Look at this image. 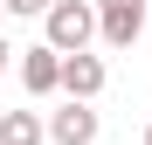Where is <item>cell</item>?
I'll return each mask as SVG.
<instances>
[{
  "mask_svg": "<svg viewBox=\"0 0 152 145\" xmlns=\"http://www.w3.org/2000/svg\"><path fill=\"white\" fill-rule=\"evenodd\" d=\"M90 35H97L90 0H48V14H42V42L56 48V55H76V48H90Z\"/></svg>",
  "mask_w": 152,
  "mask_h": 145,
  "instance_id": "cell-1",
  "label": "cell"
},
{
  "mask_svg": "<svg viewBox=\"0 0 152 145\" xmlns=\"http://www.w3.org/2000/svg\"><path fill=\"white\" fill-rule=\"evenodd\" d=\"M145 7H152V0H90L97 35H104L111 48H132V42L145 35Z\"/></svg>",
  "mask_w": 152,
  "mask_h": 145,
  "instance_id": "cell-2",
  "label": "cell"
},
{
  "mask_svg": "<svg viewBox=\"0 0 152 145\" xmlns=\"http://www.w3.org/2000/svg\"><path fill=\"white\" fill-rule=\"evenodd\" d=\"M56 90H62V97H76V104H97V90H104V55H90V48L62 55V69H56Z\"/></svg>",
  "mask_w": 152,
  "mask_h": 145,
  "instance_id": "cell-3",
  "label": "cell"
},
{
  "mask_svg": "<svg viewBox=\"0 0 152 145\" xmlns=\"http://www.w3.org/2000/svg\"><path fill=\"white\" fill-rule=\"evenodd\" d=\"M42 138H56V145H97V111L69 97L62 111H48V117H42Z\"/></svg>",
  "mask_w": 152,
  "mask_h": 145,
  "instance_id": "cell-4",
  "label": "cell"
},
{
  "mask_svg": "<svg viewBox=\"0 0 152 145\" xmlns=\"http://www.w3.org/2000/svg\"><path fill=\"white\" fill-rule=\"evenodd\" d=\"M21 90H28V97H56V69H62V55H56V48H48V42H35V48H21Z\"/></svg>",
  "mask_w": 152,
  "mask_h": 145,
  "instance_id": "cell-5",
  "label": "cell"
},
{
  "mask_svg": "<svg viewBox=\"0 0 152 145\" xmlns=\"http://www.w3.org/2000/svg\"><path fill=\"white\" fill-rule=\"evenodd\" d=\"M0 145H42V117H35V111H7V104H0Z\"/></svg>",
  "mask_w": 152,
  "mask_h": 145,
  "instance_id": "cell-6",
  "label": "cell"
},
{
  "mask_svg": "<svg viewBox=\"0 0 152 145\" xmlns=\"http://www.w3.org/2000/svg\"><path fill=\"white\" fill-rule=\"evenodd\" d=\"M0 14H48V0H0Z\"/></svg>",
  "mask_w": 152,
  "mask_h": 145,
  "instance_id": "cell-7",
  "label": "cell"
},
{
  "mask_svg": "<svg viewBox=\"0 0 152 145\" xmlns=\"http://www.w3.org/2000/svg\"><path fill=\"white\" fill-rule=\"evenodd\" d=\"M7 62H14V42H7V35H0V69H7Z\"/></svg>",
  "mask_w": 152,
  "mask_h": 145,
  "instance_id": "cell-8",
  "label": "cell"
},
{
  "mask_svg": "<svg viewBox=\"0 0 152 145\" xmlns=\"http://www.w3.org/2000/svg\"><path fill=\"white\" fill-rule=\"evenodd\" d=\"M145 145H152V125H145Z\"/></svg>",
  "mask_w": 152,
  "mask_h": 145,
  "instance_id": "cell-9",
  "label": "cell"
}]
</instances>
